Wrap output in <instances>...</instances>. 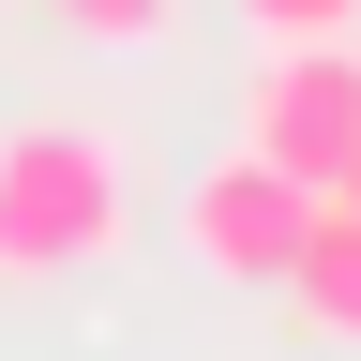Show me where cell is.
<instances>
[{"instance_id":"6","label":"cell","mask_w":361,"mask_h":361,"mask_svg":"<svg viewBox=\"0 0 361 361\" xmlns=\"http://www.w3.org/2000/svg\"><path fill=\"white\" fill-rule=\"evenodd\" d=\"M241 30H256V45H346L361 0H241Z\"/></svg>"},{"instance_id":"7","label":"cell","mask_w":361,"mask_h":361,"mask_svg":"<svg viewBox=\"0 0 361 361\" xmlns=\"http://www.w3.org/2000/svg\"><path fill=\"white\" fill-rule=\"evenodd\" d=\"M331 211H361V151H346V166H331Z\"/></svg>"},{"instance_id":"2","label":"cell","mask_w":361,"mask_h":361,"mask_svg":"<svg viewBox=\"0 0 361 361\" xmlns=\"http://www.w3.org/2000/svg\"><path fill=\"white\" fill-rule=\"evenodd\" d=\"M241 151L286 166L301 196H331V166L361 151V45H256V75H241Z\"/></svg>"},{"instance_id":"5","label":"cell","mask_w":361,"mask_h":361,"mask_svg":"<svg viewBox=\"0 0 361 361\" xmlns=\"http://www.w3.org/2000/svg\"><path fill=\"white\" fill-rule=\"evenodd\" d=\"M45 16H61L75 45H166V30H180V0H45Z\"/></svg>"},{"instance_id":"4","label":"cell","mask_w":361,"mask_h":361,"mask_svg":"<svg viewBox=\"0 0 361 361\" xmlns=\"http://www.w3.org/2000/svg\"><path fill=\"white\" fill-rule=\"evenodd\" d=\"M286 301H301V331H331V346H361V211H331V196H316V226H301V256H286Z\"/></svg>"},{"instance_id":"1","label":"cell","mask_w":361,"mask_h":361,"mask_svg":"<svg viewBox=\"0 0 361 361\" xmlns=\"http://www.w3.org/2000/svg\"><path fill=\"white\" fill-rule=\"evenodd\" d=\"M135 211V166L106 121H16L0 135V271H90Z\"/></svg>"},{"instance_id":"3","label":"cell","mask_w":361,"mask_h":361,"mask_svg":"<svg viewBox=\"0 0 361 361\" xmlns=\"http://www.w3.org/2000/svg\"><path fill=\"white\" fill-rule=\"evenodd\" d=\"M301 226H316V196H301L286 166H256V151H226V166L180 180V256H196L211 286H286Z\"/></svg>"}]
</instances>
